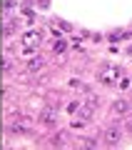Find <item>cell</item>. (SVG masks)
I'll list each match as a JSON object with an SVG mask.
<instances>
[{"label":"cell","mask_w":132,"mask_h":150,"mask_svg":"<svg viewBox=\"0 0 132 150\" xmlns=\"http://www.w3.org/2000/svg\"><path fill=\"white\" fill-rule=\"evenodd\" d=\"M120 70H122V68H117V65H112V63H102L100 68H97L95 78H97V83H100V85H105V88H117Z\"/></svg>","instance_id":"6da1fadb"},{"label":"cell","mask_w":132,"mask_h":150,"mask_svg":"<svg viewBox=\"0 0 132 150\" xmlns=\"http://www.w3.org/2000/svg\"><path fill=\"white\" fill-rule=\"evenodd\" d=\"M42 38H45V30H40V28H27V30H22V33H20V45H22V50L30 53V50L40 48Z\"/></svg>","instance_id":"7a4b0ae2"},{"label":"cell","mask_w":132,"mask_h":150,"mask_svg":"<svg viewBox=\"0 0 132 150\" xmlns=\"http://www.w3.org/2000/svg\"><path fill=\"white\" fill-rule=\"evenodd\" d=\"M132 110V103L125 100V98H117L115 103L110 105V112H112V118H127Z\"/></svg>","instance_id":"3957f363"},{"label":"cell","mask_w":132,"mask_h":150,"mask_svg":"<svg viewBox=\"0 0 132 150\" xmlns=\"http://www.w3.org/2000/svg\"><path fill=\"white\" fill-rule=\"evenodd\" d=\"M105 143L107 145H120L122 143V128H120V125H110V128H105Z\"/></svg>","instance_id":"277c9868"},{"label":"cell","mask_w":132,"mask_h":150,"mask_svg":"<svg viewBox=\"0 0 132 150\" xmlns=\"http://www.w3.org/2000/svg\"><path fill=\"white\" fill-rule=\"evenodd\" d=\"M37 120H40V125H45V128H55V125H58L55 112L50 110V108H42V110L37 112Z\"/></svg>","instance_id":"5b68a950"},{"label":"cell","mask_w":132,"mask_h":150,"mask_svg":"<svg viewBox=\"0 0 132 150\" xmlns=\"http://www.w3.org/2000/svg\"><path fill=\"white\" fill-rule=\"evenodd\" d=\"M25 68H27V73H37V70H42V68H45V58H40V55H35V58H32L30 63L25 65Z\"/></svg>","instance_id":"8992f818"},{"label":"cell","mask_w":132,"mask_h":150,"mask_svg":"<svg viewBox=\"0 0 132 150\" xmlns=\"http://www.w3.org/2000/svg\"><path fill=\"white\" fill-rule=\"evenodd\" d=\"M53 53L55 55H65V53H67V40H65V38L53 40Z\"/></svg>","instance_id":"52a82bcc"},{"label":"cell","mask_w":132,"mask_h":150,"mask_svg":"<svg viewBox=\"0 0 132 150\" xmlns=\"http://www.w3.org/2000/svg\"><path fill=\"white\" fill-rule=\"evenodd\" d=\"M117 88H120V90H127V88H132V78L125 73V70H120V78H117Z\"/></svg>","instance_id":"ba28073f"},{"label":"cell","mask_w":132,"mask_h":150,"mask_svg":"<svg viewBox=\"0 0 132 150\" xmlns=\"http://www.w3.org/2000/svg\"><path fill=\"white\" fill-rule=\"evenodd\" d=\"M67 85L72 88V90H77V93H82V95H85V93H87V85H85L82 80H77V78H72V80H70Z\"/></svg>","instance_id":"9c48e42d"},{"label":"cell","mask_w":132,"mask_h":150,"mask_svg":"<svg viewBox=\"0 0 132 150\" xmlns=\"http://www.w3.org/2000/svg\"><path fill=\"white\" fill-rule=\"evenodd\" d=\"M85 125H87V120H82V118H80V120L75 118L72 120V130H85Z\"/></svg>","instance_id":"30bf717a"},{"label":"cell","mask_w":132,"mask_h":150,"mask_svg":"<svg viewBox=\"0 0 132 150\" xmlns=\"http://www.w3.org/2000/svg\"><path fill=\"white\" fill-rule=\"evenodd\" d=\"M3 73H5V75L13 73V70H10V58H3Z\"/></svg>","instance_id":"8fae6325"},{"label":"cell","mask_w":132,"mask_h":150,"mask_svg":"<svg viewBox=\"0 0 132 150\" xmlns=\"http://www.w3.org/2000/svg\"><path fill=\"white\" fill-rule=\"evenodd\" d=\"M125 130H127V133L132 135V112H130V115L125 118Z\"/></svg>","instance_id":"7c38bea8"},{"label":"cell","mask_w":132,"mask_h":150,"mask_svg":"<svg viewBox=\"0 0 132 150\" xmlns=\"http://www.w3.org/2000/svg\"><path fill=\"white\" fill-rule=\"evenodd\" d=\"M127 53H130V55H132V48H130V50H127Z\"/></svg>","instance_id":"4fadbf2b"}]
</instances>
